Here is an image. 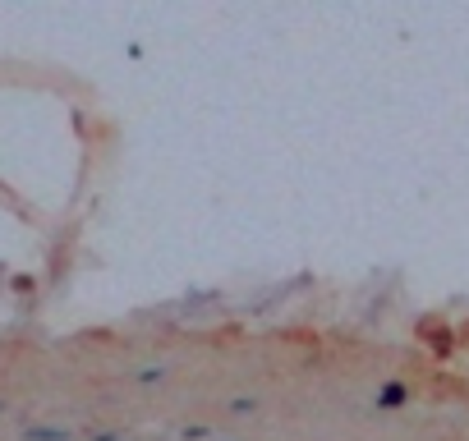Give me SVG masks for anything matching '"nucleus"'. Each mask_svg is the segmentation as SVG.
<instances>
[{
	"mask_svg": "<svg viewBox=\"0 0 469 441\" xmlns=\"http://www.w3.org/2000/svg\"><path fill=\"white\" fill-rule=\"evenodd\" d=\"M405 400H409V391L400 386V381H387V386L377 391V409H400Z\"/></svg>",
	"mask_w": 469,
	"mask_h": 441,
	"instance_id": "f257e3e1",
	"label": "nucleus"
},
{
	"mask_svg": "<svg viewBox=\"0 0 469 441\" xmlns=\"http://www.w3.org/2000/svg\"><path fill=\"white\" fill-rule=\"evenodd\" d=\"M92 441H120V432H92Z\"/></svg>",
	"mask_w": 469,
	"mask_h": 441,
	"instance_id": "423d86ee",
	"label": "nucleus"
},
{
	"mask_svg": "<svg viewBox=\"0 0 469 441\" xmlns=\"http://www.w3.org/2000/svg\"><path fill=\"white\" fill-rule=\"evenodd\" d=\"M23 441H74V437L65 432V428H28Z\"/></svg>",
	"mask_w": 469,
	"mask_h": 441,
	"instance_id": "f03ea898",
	"label": "nucleus"
},
{
	"mask_svg": "<svg viewBox=\"0 0 469 441\" xmlns=\"http://www.w3.org/2000/svg\"><path fill=\"white\" fill-rule=\"evenodd\" d=\"M161 377H166V368H143L139 372V381H161Z\"/></svg>",
	"mask_w": 469,
	"mask_h": 441,
	"instance_id": "39448f33",
	"label": "nucleus"
},
{
	"mask_svg": "<svg viewBox=\"0 0 469 441\" xmlns=\"http://www.w3.org/2000/svg\"><path fill=\"white\" fill-rule=\"evenodd\" d=\"M212 437H217V432H212V428H180V441H212Z\"/></svg>",
	"mask_w": 469,
	"mask_h": 441,
	"instance_id": "7ed1b4c3",
	"label": "nucleus"
},
{
	"mask_svg": "<svg viewBox=\"0 0 469 441\" xmlns=\"http://www.w3.org/2000/svg\"><path fill=\"white\" fill-rule=\"evenodd\" d=\"M0 409H5V400H0Z\"/></svg>",
	"mask_w": 469,
	"mask_h": 441,
	"instance_id": "0eeeda50",
	"label": "nucleus"
},
{
	"mask_svg": "<svg viewBox=\"0 0 469 441\" xmlns=\"http://www.w3.org/2000/svg\"><path fill=\"white\" fill-rule=\"evenodd\" d=\"M258 409V400L253 396H239V400H230V414H253Z\"/></svg>",
	"mask_w": 469,
	"mask_h": 441,
	"instance_id": "20e7f679",
	"label": "nucleus"
}]
</instances>
